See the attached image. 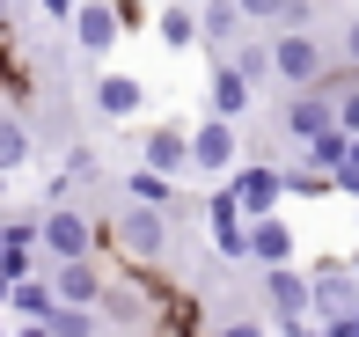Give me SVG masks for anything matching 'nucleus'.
<instances>
[{
    "instance_id": "obj_1",
    "label": "nucleus",
    "mask_w": 359,
    "mask_h": 337,
    "mask_svg": "<svg viewBox=\"0 0 359 337\" xmlns=\"http://www.w3.org/2000/svg\"><path fill=\"white\" fill-rule=\"evenodd\" d=\"M110 249H118L125 264H161V256H169V213L125 205V213L110 220Z\"/></svg>"
},
{
    "instance_id": "obj_2",
    "label": "nucleus",
    "mask_w": 359,
    "mask_h": 337,
    "mask_svg": "<svg viewBox=\"0 0 359 337\" xmlns=\"http://www.w3.org/2000/svg\"><path fill=\"white\" fill-rule=\"evenodd\" d=\"M227 198H235L242 220L279 213V205H286V169L279 162H235V169H227Z\"/></svg>"
},
{
    "instance_id": "obj_3",
    "label": "nucleus",
    "mask_w": 359,
    "mask_h": 337,
    "mask_svg": "<svg viewBox=\"0 0 359 337\" xmlns=\"http://www.w3.org/2000/svg\"><path fill=\"white\" fill-rule=\"evenodd\" d=\"M323 74H330V52L316 44V29H279V37H271V81L316 88Z\"/></svg>"
},
{
    "instance_id": "obj_4",
    "label": "nucleus",
    "mask_w": 359,
    "mask_h": 337,
    "mask_svg": "<svg viewBox=\"0 0 359 337\" xmlns=\"http://www.w3.org/2000/svg\"><path fill=\"white\" fill-rule=\"evenodd\" d=\"M95 242H103V228H95L88 213H74V205H52V213L37 220V249H52V264L95 256Z\"/></svg>"
},
{
    "instance_id": "obj_5",
    "label": "nucleus",
    "mask_w": 359,
    "mask_h": 337,
    "mask_svg": "<svg viewBox=\"0 0 359 337\" xmlns=\"http://www.w3.org/2000/svg\"><path fill=\"white\" fill-rule=\"evenodd\" d=\"M359 308V271L352 264H316L308 271V315L316 323H345Z\"/></svg>"
},
{
    "instance_id": "obj_6",
    "label": "nucleus",
    "mask_w": 359,
    "mask_h": 337,
    "mask_svg": "<svg viewBox=\"0 0 359 337\" xmlns=\"http://www.w3.org/2000/svg\"><path fill=\"white\" fill-rule=\"evenodd\" d=\"M257 294H264V315H271L279 330L308 323V271H301V264H271V271H257Z\"/></svg>"
},
{
    "instance_id": "obj_7",
    "label": "nucleus",
    "mask_w": 359,
    "mask_h": 337,
    "mask_svg": "<svg viewBox=\"0 0 359 337\" xmlns=\"http://www.w3.org/2000/svg\"><path fill=\"white\" fill-rule=\"evenodd\" d=\"M154 294L147 286H133V279H103V294H95V323L103 330H140V323H154Z\"/></svg>"
},
{
    "instance_id": "obj_8",
    "label": "nucleus",
    "mask_w": 359,
    "mask_h": 337,
    "mask_svg": "<svg viewBox=\"0 0 359 337\" xmlns=\"http://www.w3.org/2000/svg\"><path fill=\"white\" fill-rule=\"evenodd\" d=\"M140 169H154V176H184L191 169V125H176V118H161V125H147L140 132Z\"/></svg>"
},
{
    "instance_id": "obj_9",
    "label": "nucleus",
    "mask_w": 359,
    "mask_h": 337,
    "mask_svg": "<svg viewBox=\"0 0 359 337\" xmlns=\"http://www.w3.org/2000/svg\"><path fill=\"white\" fill-rule=\"evenodd\" d=\"M235 162H242V132L227 118H198L191 125V169L198 176H227Z\"/></svg>"
},
{
    "instance_id": "obj_10",
    "label": "nucleus",
    "mask_w": 359,
    "mask_h": 337,
    "mask_svg": "<svg viewBox=\"0 0 359 337\" xmlns=\"http://www.w3.org/2000/svg\"><path fill=\"white\" fill-rule=\"evenodd\" d=\"M67 29H74V44H81V59H103L110 44L125 37V22H118V8H110V0H74V15H67Z\"/></svg>"
},
{
    "instance_id": "obj_11",
    "label": "nucleus",
    "mask_w": 359,
    "mask_h": 337,
    "mask_svg": "<svg viewBox=\"0 0 359 337\" xmlns=\"http://www.w3.org/2000/svg\"><path fill=\"white\" fill-rule=\"evenodd\" d=\"M205 242H213L227 264H250V220L235 213V198H227V191L205 198Z\"/></svg>"
},
{
    "instance_id": "obj_12",
    "label": "nucleus",
    "mask_w": 359,
    "mask_h": 337,
    "mask_svg": "<svg viewBox=\"0 0 359 337\" xmlns=\"http://www.w3.org/2000/svg\"><path fill=\"white\" fill-rule=\"evenodd\" d=\"M52 301L59 308H95V294H103V264L95 256H74V264H52Z\"/></svg>"
},
{
    "instance_id": "obj_13",
    "label": "nucleus",
    "mask_w": 359,
    "mask_h": 337,
    "mask_svg": "<svg viewBox=\"0 0 359 337\" xmlns=\"http://www.w3.org/2000/svg\"><path fill=\"white\" fill-rule=\"evenodd\" d=\"M250 110H257V88H250V81H242V74L220 59V67H213V81H205V118H227V125H235V118H250Z\"/></svg>"
},
{
    "instance_id": "obj_14",
    "label": "nucleus",
    "mask_w": 359,
    "mask_h": 337,
    "mask_svg": "<svg viewBox=\"0 0 359 337\" xmlns=\"http://www.w3.org/2000/svg\"><path fill=\"white\" fill-rule=\"evenodd\" d=\"M293 256H301V235H293L279 213L250 220V264H257V271H271V264H293Z\"/></svg>"
},
{
    "instance_id": "obj_15",
    "label": "nucleus",
    "mask_w": 359,
    "mask_h": 337,
    "mask_svg": "<svg viewBox=\"0 0 359 337\" xmlns=\"http://www.w3.org/2000/svg\"><path fill=\"white\" fill-rule=\"evenodd\" d=\"M286 139H301V147H308V139H316V132H330V95H323V88H293V103H286Z\"/></svg>"
},
{
    "instance_id": "obj_16",
    "label": "nucleus",
    "mask_w": 359,
    "mask_h": 337,
    "mask_svg": "<svg viewBox=\"0 0 359 337\" xmlns=\"http://www.w3.org/2000/svg\"><path fill=\"white\" fill-rule=\"evenodd\" d=\"M88 103L103 110V118H140V103H147V88L133 81V74H95V88H88Z\"/></svg>"
},
{
    "instance_id": "obj_17",
    "label": "nucleus",
    "mask_w": 359,
    "mask_h": 337,
    "mask_svg": "<svg viewBox=\"0 0 359 337\" xmlns=\"http://www.w3.org/2000/svg\"><path fill=\"white\" fill-rule=\"evenodd\" d=\"M29 154H37V125L22 110H0V176H22Z\"/></svg>"
},
{
    "instance_id": "obj_18",
    "label": "nucleus",
    "mask_w": 359,
    "mask_h": 337,
    "mask_svg": "<svg viewBox=\"0 0 359 337\" xmlns=\"http://www.w3.org/2000/svg\"><path fill=\"white\" fill-rule=\"evenodd\" d=\"M52 308H59V301H52V286H44L37 271L8 286V323H44V315H52Z\"/></svg>"
},
{
    "instance_id": "obj_19",
    "label": "nucleus",
    "mask_w": 359,
    "mask_h": 337,
    "mask_svg": "<svg viewBox=\"0 0 359 337\" xmlns=\"http://www.w3.org/2000/svg\"><path fill=\"white\" fill-rule=\"evenodd\" d=\"M227 67H235L250 88H264V81H271V44H257V37H235V44H227Z\"/></svg>"
},
{
    "instance_id": "obj_20",
    "label": "nucleus",
    "mask_w": 359,
    "mask_h": 337,
    "mask_svg": "<svg viewBox=\"0 0 359 337\" xmlns=\"http://www.w3.org/2000/svg\"><path fill=\"white\" fill-rule=\"evenodd\" d=\"M198 37H205V44H235V37H242L235 0H198Z\"/></svg>"
},
{
    "instance_id": "obj_21",
    "label": "nucleus",
    "mask_w": 359,
    "mask_h": 337,
    "mask_svg": "<svg viewBox=\"0 0 359 337\" xmlns=\"http://www.w3.org/2000/svg\"><path fill=\"white\" fill-rule=\"evenodd\" d=\"M154 37L169 44V52H191V44H198V15H191V8H161L154 15Z\"/></svg>"
},
{
    "instance_id": "obj_22",
    "label": "nucleus",
    "mask_w": 359,
    "mask_h": 337,
    "mask_svg": "<svg viewBox=\"0 0 359 337\" xmlns=\"http://www.w3.org/2000/svg\"><path fill=\"white\" fill-rule=\"evenodd\" d=\"M125 198H133V205H154V213H169L176 184H169V176H154V169H133V176H125Z\"/></svg>"
},
{
    "instance_id": "obj_23",
    "label": "nucleus",
    "mask_w": 359,
    "mask_h": 337,
    "mask_svg": "<svg viewBox=\"0 0 359 337\" xmlns=\"http://www.w3.org/2000/svg\"><path fill=\"white\" fill-rule=\"evenodd\" d=\"M345 147H352V139H345V132H337V125H330V132H316V139H308L301 154H308V169H316V176H330L337 162H345Z\"/></svg>"
},
{
    "instance_id": "obj_24",
    "label": "nucleus",
    "mask_w": 359,
    "mask_h": 337,
    "mask_svg": "<svg viewBox=\"0 0 359 337\" xmlns=\"http://www.w3.org/2000/svg\"><path fill=\"white\" fill-rule=\"evenodd\" d=\"M44 330H52V337H95L103 323H95V308H52V315H44Z\"/></svg>"
},
{
    "instance_id": "obj_25",
    "label": "nucleus",
    "mask_w": 359,
    "mask_h": 337,
    "mask_svg": "<svg viewBox=\"0 0 359 337\" xmlns=\"http://www.w3.org/2000/svg\"><path fill=\"white\" fill-rule=\"evenodd\" d=\"M235 15H242V22H271V29H279L286 22V0H235Z\"/></svg>"
},
{
    "instance_id": "obj_26",
    "label": "nucleus",
    "mask_w": 359,
    "mask_h": 337,
    "mask_svg": "<svg viewBox=\"0 0 359 337\" xmlns=\"http://www.w3.org/2000/svg\"><path fill=\"white\" fill-rule=\"evenodd\" d=\"M330 191H345V198H359V139L345 147V162L330 169Z\"/></svg>"
},
{
    "instance_id": "obj_27",
    "label": "nucleus",
    "mask_w": 359,
    "mask_h": 337,
    "mask_svg": "<svg viewBox=\"0 0 359 337\" xmlns=\"http://www.w3.org/2000/svg\"><path fill=\"white\" fill-rule=\"evenodd\" d=\"M213 337H271V330H264V323H250V315H242V323H220Z\"/></svg>"
},
{
    "instance_id": "obj_28",
    "label": "nucleus",
    "mask_w": 359,
    "mask_h": 337,
    "mask_svg": "<svg viewBox=\"0 0 359 337\" xmlns=\"http://www.w3.org/2000/svg\"><path fill=\"white\" fill-rule=\"evenodd\" d=\"M345 67H359V15L345 22Z\"/></svg>"
},
{
    "instance_id": "obj_29",
    "label": "nucleus",
    "mask_w": 359,
    "mask_h": 337,
    "mask_svg": "<svg viewBox=\"0 0 359 337\" xmlns=\"http://www.w3.org/2000/svg\"><path fill=\"white\" fill-rule=\"evenodd\" d=\"M37 8H44V15H59V22H67V15H74V0H37Z\"/></svg>"
},
{
    "instance_id": "obj_30",
    "label": "nucleus",
    "mask_w": 359,
    "mask_h": 337,
    "mask_svg": "<svg viewBox=\"0 0 359 337\" xmlns=\"http://www.w3.org/2000/svg\"><path fill=\"white\" fill-rule=\"evenodd\" d=\"M8 337H52V330H44V323H15Z\"/></svg>"
},
{
    "instance_id": "obj_31",
    "label": "nucleus",
    "mask_w": 359,
    "mask_h": 337,
    "mask_svg": "<svg viewBox=\"0 0 359 337\" xmlns=\"http://www.w3.org/2000/svg\"><path fill=\"white\" fill-rule=\"evenodd\" d=\"M286 337H323V323H316V330H308V323H293V330H286Z\"/></svg>"
},
{
    "instance_id": "obj_32",
    "label": "nucleus",
    "mask_w": 359,
    "mask_h": 337,
    "mask_svg": "<svg viewBox=\"0 0 359 337\" xmlns=\"http://www.w3.org/2000/svg\"><path fill=\"white\" fill-rule=\"evenodd\" d=\"M345 337H359V308H352V315H345Z\"/></svg>"
},
{
    "instance_id": "obj_33",
    "label": "nucleus",
    "mask_w": 359,
    "mask_h": 337,
    "mask_svg": "<svg viewBox=\"0 0 359 337\" xmlns=\"http://www.w3.org/2000/svg\"><path fill=\"white\" fill-rule=\"evenodd\" d=\"M0 337H8V308H0Z\"/></svg>"
},
{
    "instance_id": "obj_34",
    "label": "nucleus",
    "mask_w": 359,
    "mask_h": 337,
    "mask_svg": "<svg viewBox=\"0 0 359 337\" xmlns=\"http://www.w3.org/2000/svg\"><path fill=\"white\" fill-rule=\"evenodd\" d=\"M95 337H125V330H95Z\"/></svg>"
},
{
    "instance_id": "obj_35",
    "label": "nucleus",
    "mask_w": 359,
    "mask_h": 337,
    "mask_svg": "<svg viewBox=\"0 0 359 337\" xmlns=\"http://www.w3.org/2000/svg\"><path fill=\"white\" fill-rule=\"evenodd\" d=\"M352 235H359V220H352Z\"/></svg>"
}]
</instances>
